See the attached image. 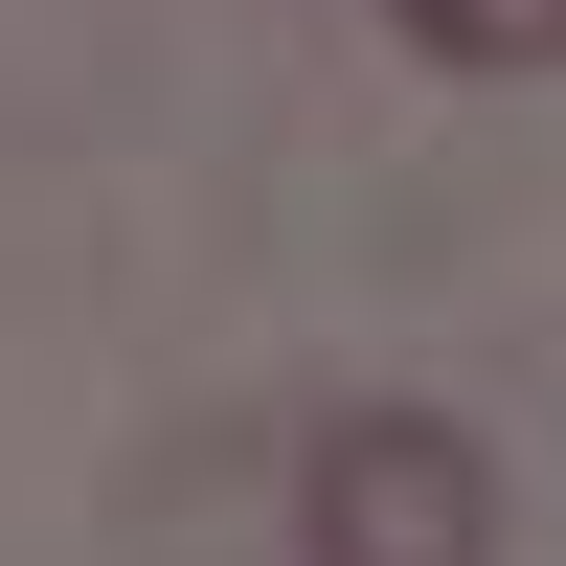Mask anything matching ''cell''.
I'll use <instances>...</instances> for the list:
<instances>
[{"label":"cell","mask_w":566,"mask_h":566,"mask_svg":"<svg viewBox=\"0 0 566 566\" xmlns=\"http://www.w3.org/2000/svg\"><path fill=\"white\" fill-rule=\"evenodd\" d=\"M295 566H499V453L453 431V408H317Z\"/></svg>","instance_id":"6da1fadb"},{"label":"cell","mask_w":566,"mask_h":566,"mask_svg":"<svg viewBox=\"0 0 566 566\" xmlns=\"http://www.w3.org/2000/svg\"><path fill=\"white\" fill-rule=\"evenodd\" d=\"M386 23L431 45V69H476V91L499 69H566V0H386Z\"/></svg>","instance_id":"7a4b0ae2"}]
</instances>
